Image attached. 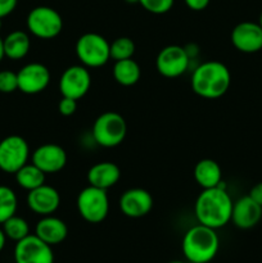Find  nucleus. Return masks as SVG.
<instances>
[{
	"mask_svg": "<svg viewBox=\"0 0 262 263\" xmlns=\"http://www.w3.org/2000/svg\"><path fill=\"white\" fill-rule=\"evenodd\" d=\"M233 205L234 202L226 192L225 185L203 189L195 200V217L200 225L217 230L231 221Z\"/></svg>",
	"mask_w": 262,
	"mask_h": 263,
	"instance_id": "obj_1",
	"label": "nucleus"
},
{
	"mask_svg": "<svg viewBox=\"0 0 262 263\" xmlns=\"http://www.w3.org/2000/svg\"><path fill=\"white\" fill-rule=\"evenodd\" d=\"M231 74L228 67L218 61L203 62L192 74V89L204 99H217L228 92Z\"/></svg>",
	"mask_w": 262,
	"mask_h": 263,
	"instance_id": "obj_2",
	"label": "nucleus"
},
{
	"mask_svg": "<svg viewBox=\"0 0 262 263\" xmlns=\"http://www.w3.org/2000/svg\"><path fill=\"white\" fill-rule=\"evenodd\" d=\"M181 248L189 263H210L217 254L220 239L215 229L198 223L185 233Z\"/></svg>",
	"mask_w": 262,
	"mask_h": 263,
	"instance_id": "obj_3",
	"label": "nucleus"
},
{
	"mask_svg": "<svg viewBox=\"0 0 262 263\" xmlns=\"http://www.w3.org/2000/svg\"><path fill=\"white\" fill-rule=\"evenodd\" d=\"M91 134L98 145L103 148H115L125 140L127 125L120 113L109 110L102 113L94 121Z\"/></svg>",
	"mask_w": 262,
	"mask_h": 263,
	"instance_id": "obj_4",
	"label": "nucleus"
},
{
	"mask_svg": "<svg viewBox=\"0 0 262 263\" xmlns=\"http://www.w3.org/2000/svg\"><path fill=\"white\" fill-rule=\"evenodd\" d=\"M77 58L87 68H98L108 63L110 59V44L104 36L95 32H87L76 41Z\"/></svg>",
	"mask_w": 262,
	"mask_h": 263,
	"instance_id": "obj_5",
	"label": "nucleus"
},
{
	"mask_svg": "<svg viewBox=\"0 0 262 263\" xmlns=\"http://www.w3.org/2000/svg\"><path fill=\"white\" fill-rule=\"evenodd\" d=\"M77 210L86 222L100 223L109 213V198L107 190L89 185L77 197Z\"/></svg>",
	"mask_w": 262,
	"mask_h": 263,
	"instance_id": "obj_6",
	"label": "nucleus"
},
{
	"mask_svg": "<svg viewBox=\"0 0 262 263\" xmlns=\"http://www.w3.org/2000/svg\"><path fill=\"white\" fill-rule=\"evenodd\" d=\"M27 28L35 37L43 40H50L57 37L63 30L62 15L50 7H36L28 13Z\"/></svg>",
	"mask_w": 262,
	"mask_h": 263,
	"instance_id": "obj_7",
	"label": "nucleus"
},
{
	"mask_svg": "<svg viewBox=\"0 0 262 263\" xmlns=\"http://www.w3.org/2000/svg\"><path fill=\"white\" fill-rule=\"evenodd\" d=\"M30 146L20 135H10L0 141V170L5 174H13L28 163Z\"/></svg>",
	"mask_w": 262,
	"mask_h": 263,
	"instance_id": "obj_8",
	"label": "nucleus"
},
{
	"mask_svg": "<svg viewBox=\"0 0 262 263\" xmlns=\"http://www.w3.org/2000/svg\"><path fill=\"white\" fill-rule=\"evenodd\" d=\"M15 263H54V253L51 246L41 240L35 234H30L14 247Z\"/></svg>",
	"mask_w": 262,
	"mask_h": 263,
	"instance_id": "obj_9",
	"label": "nucleus"
},
{
	"mask_svg": "<svg viewBox=\"0 0 262 263\" xmlns=\"http://www.w3.org/2000/svg\"><path fill=\"white\" fill-rule=\"evenodd\" d=\"M190 59L184 46L169 45L161 49L156 59V68L167 79H176L188 71Z\"/></svg>",
	"mask_w": 262,
	"mask_h": 263,
	"instance_id": "obj_10",
	"label": "nucleus"
},
{
	"mask_svg": "<svg viewBox=\"0 0 262 263\" xmlns=\"http://www.w3.org/2000/svg\"><path fill=\"white\" fill-rule=\"evenodd\" d=\"M91 86V74L85 66H71L66 68L59 80L62 97L80 100L87 94Z\"/></svg>",
	"mask_w": 262,
	"mask_h": 263,
	"instance_id": "obj_11",
	"label": "nucleus"
},
{
	"mask_svg": "<svg viewBox=\"0 0 262 263\" xmlns=\"http://www.w3.org/2000/svg\"><path fill=\"white\" fill-rule=\"evenodd\" d=\"M18 90L23 94L35 95L44 91L49 86L51 80L50 71L43 63L32 62L23 66L17 72Z\"/></svg>",
	"mask_w": 262,
	"mask_h": 263,
	"instance_id": "obj_12",
	"label": "nucleus"
},
{
	"mask_svg": "<svg viewBox=\"0 0 262 263\" xmlns=\"http://www.w3.org/2000/svg\"><path fill=\"white\" fill-rule=\"evenodd\" d=\"M31 162L45 175L57 174L66 166L67 153L58 144H43L32 152Z\"/></svg>",
	"mask_w": 262,
	"mask_h": 263,
	"instance_id": "obj_13",
	"label": "nucleus"
},
{
	"mask_svg": "<svg viewBox=\"0 0 262 263\" xmlns=\"http://www.w3.org/2000/svg\"><path fill=\"white\" fill-rule=\"evenodd\" d=\"M231 43L236 50L253 54L262 50V28L256 22H240L231 31Z\"/></svg>",
	"mask_w": 262,
	"mask_h": 263,
	"instance_id": "obj_14",
	"label": "nucleus"
},
{
	"mask_svg": "<svg viewBox=\"0 0 262 263\" xmlns=\"http://www.w3.org/2000/svg\"><path fill=\"white\" fill-rule=\"evenodd\" d=\"M118 204L126 217L140 218L148 215L153 208V197L148 190L133 187L122 193Z\"/></svg>",
	"mask_w": 262,
	"mask_h": 263,
	"instance_id": "obj_15",
	"label": "nucleus"
},
{
	"mask_svg": "<svg viewBox=\"0 0 262 263\" xmlns=\"http://www.w3.org/2000/svg\"><path fill=\"white\" fill-rule=\"evenodd\" d=\"M27 205L33 213L41 217L50 216L61 205V195L55 187L44 184L28 192Z\"/></svg>",
	"mask_w": 262,
	"mask_h": 263,
	"instance_id": "obj_16",
	"label": "nucleus"
},
{
	"mask_svg": "<svg viewBox=\"0 0 262 263\" xmlns=\"http://www.w3.org/2000/svg\"><path fill=\"white\" fill-rule=\"evenodd\" d=\"M262 218V207L257 204L249 195L239 198L234 202L231 222L241 230L254 228Z\"/></svg>",
	"mask_w": 262,
	"mask_h": 263,
	"instance_id": "obj_17",
	"label": "nucleus"
},
{
	"mask_svg": "<svg viewBox=\"0 0 262 263\" xmlns=\"http://www.w3.org/2000/svg\"><path fill=\"white\" fill-rule=\"evenodd\" d=\"M35 235L49 246H57L66 240L68 228L66 222L53 215L44 216L35 226Z\"/></svg>",
	"mask_w": 262,
	"mask_h": 263,
	"instance_id": "obj_18",
	"label": "nucleus"
},
{
	"mask_svg": "<svg viewBox=\"0 0 262 263\" xmlns=\"http://www.w3.org/2000/svg\"><path fill=\"white\" fill-rule=\"evenodd\" d=\"M121 177V170L113 162H99L91 166L87 171V182L89 185L100 189L108 190L115 186Z\"/></svg>",
	"mask_w": 262,
	"mask_h": 263,
	"instance_id": "obj_19",
	"label": "nucleus"
},
{
	"mask_svg": "<svg viewBox=\"0 0 262 263\" xmlns=\"http://www.w3.org/2000/svg\"><path fill=\"white\" fill-rule=\"evenodd\" d=\"M194 179L202 189L220 186L222 184V171L220 164L210 158L200 159L194 167Z\"/></svg>",
	"mask_w": 262,
	"mask_h": 263,
	"instance_id": "obj_20",
	"label": "nucleus"
},
{
	"mask_svg": "<svg viewBox=\"0 0 262 263\" xmlns=\"http://www.w3.org/2000/svg\"><path fill=\"white\" fill-rule=\"evenodd\" d=\"M4 55L12 61H20L28 54L31 48L30 36L25 31H12L3 39Z\"/></svg>",
	"mask_w": 262,
	"mask_h": 263,
	"instance_id": "obj_21",
	"label": "nucleus"
},
{
	"mask_svg": "<svg viewBox=\"0 0 262 263\" xmlns=\"http://www.w3.org/2000/svg\"><path fill=\"white\" fill-rule=\"evenodd\" d=\"M140 66L133 58L115 62L113 77H115L117 84L122 85V86H133L140 80Z\"/></svg>",
	"mask_w": 262,
	"mask_h": 263,
	"instance_id": "obj_22",
	"label": "nucleus"
},
{
	"mask_svg": "<svg viewBox=\"0 0 262 263\" xmlns=\"http://www.w3.org/2000/svg\"><path fill=\"white\" fill-rule=\"evenodd\" d=\"M15 181L20 185L22 189L30 190L36 189V187L41 186L45 184V176L46 175L39 168L38 166L31 162V163H26L22 168L18 170L15 172Z\"/></svg>",
	"mask_w": 262,
	"mask_h": 263,
	"instance_id": "obj_23",
	"label": "nucleus"
},
{
	"mask_svg": "<svg viewBox=\"0 0 262 263\" xmlns=\"http://www.w3.org/2000/svg\"><path fill=\"white\" fill-rule=\"evenodd\" d=\"M2 229L4 231L7 239H10V240L15 241V243L30 235V226H28V222L25 218L20 217L17 215L8 218L3 223Z\"/></svg>",
	"mask_w": 262,
	"mask_h": 263,
	"instance_id": "obj_24",
	"label": "nucleus"
},
{
	"mask_svg": "<svg viewBox=\"0 0 262 263\" xmlns=\"http://www.w3.org/2000/svg\"><path fill=\"white\" fill-rule=\"evenodd\" d=\"M17 208L18 199L14 190L5 185H0V225L14 216Z\"/></svg>",
	"mask_w": 262,
	"mask_h": 263,
	"instance_id": "obj_25",
	"label": "nucleus"
},
{
	"mask_svg": "<svg viewBox=\"0 0 262 263\" xmlns=\"http://www.w3.org/2000/svg\"><path fill=\"white\" fill-rule=\"evenodd\" d=\"M135 54V43L130 37H117L110 43V58L115 62L133 58Z\"/></svg>",
	"mask_w": 262,
	"mask_h": 263,
	"instance_id": "obj_26",
	"label": "nucleus"
},
{
	"mask_svg": "<svg viewBox=\"0 0 262 263\" xmlns=\"http://www.w3.org/2000/svg\"><path fill=\"white\" fill-rule=\"evenodd\" d=\"M175 0H139V4L153 14H164L174 7Z\"/></svg>",
	"mask_w": 262,
	"mask_h": 263,
	"instance_id": "obj_27",
	"label": "nucleus"
},
{
	"mask_svg": "<svg viewBox=\"0 0 262 263\" xmlns=\"http://www.w3.org/2000/svg\"><path fill=\"white\" fill-rule=\"evenodd\" d=\"M18 90V77L17 73L13 71H0V92L3 94H10Z\"/></svg>",
	"mask_w": 262,
	"mask_h": 263,
	"instance_id": "obj_28",
	"label": "nucleus"
},
{
	"mask_svg": "<svg viewBox=\"0 0 262 263\" xmlns=\"http://www.w3.org/2000/svg\"><path fill=\"white\" fill-rule=\"evenodd\" d=\"M77 109V100L72 99V98L62 97V99L58 103V110L62 116L64 117H69L73 115Z\"/></svg>",
	"mask_w": 262,
	"mask_h": 263,
	"instance_id": "obj_29",
	"label": "nucleus"
},
{
	"mask_svg": "<svg viewBox=\"0 0 262 263\" xmlns=\"http://www.w3.org/2000/svg\"><path fill=\"white\" fill-rule=\"evenodd\" d=\"M18 0H0V18L9 15L15 9Z\"/></svg>",
	"mask_w": 262,
	"mask_h": 263,
	"instance_id": "obj_30",
	"label": "nucleus"
},
{
	"mask_svg": "<svg viewBox=\"0 0 262 263\" xmlns=\"http://www.w3.org/2000/svg\"><path fill=\"white\" fill-rule=\"evenodd\" d=\"M184 2L189 9L195 10V12H200V10L205 9L210 4V0H184Z\"/></svg>",
	"mask_w": 262,
	"mask_h": 263,
	"instance_id": "obj_31",
	"label": "nucleus"
},
{
	"mask_svg": "<svg viewBox=\"0 0 262 263\" xmlns=\"http://www.w3.org/2000/svg\"><path fill=\"white\" fill-rule=\"evenodd\" d=\"M248 195L257 203V204H259L262 207V182H258V184L254 185Z\"/></svg>",
	"mask_w": 262,
	"mask_h": 263,
	"instance_id": "obj_32",
	"label": "nucleus"
},
{
	"mask_svg": "<svg viewBox=\"0 0 262 263\" xmlns=\"http://www.w3.org/2000/svg\"><path fill=\"white\" fill-rule=\"evenodd\" d=\"M184 48H185V51H186V54H188V57H189L190 61L197 58L198 53H199V49H198V46L195 45V44H189V45L184 46Z\"/></svg>",
	"mask_w": 262,
	"mask_h": 263,
	"instance_id": "obj_33",
	"label": "nucleus"
},
{
	"mask_svg": "<svg viewBox=\"0 0 262 263\" xmlns=\"http://www.w3.org/2000/svg\"><path fill=\"white\" fill-rule=\"evenodd\" d=\"M5 244H7V236H5L4 231H3V229L0 228V252L4 249Z\"/></svg>",
	"mask_w": 262,
	"mask_h": 263,
	"instance_id": "obj_34",
	"label": "nucleus"
},
{
	"mask_svg": "<svg viewBox=\"0 0 262 263\" xmlns=\"http://www.w3.org/2000/svg\"><path fill=\"white\" fill-rule=\"evenodd\" d=\"M4 46H3V39L0 37V62L3 61V58H4Z\"/></svg>",
	"mask_w": 262,
	"mask_h": 263,
	"instance_id": "obj_35",
	"label": "nucleus"
},
{
	"mask_svg": "<svg viewBox=\"0 0 262 263\" xmlns=\"http://www.w3.org/2000/svg\"><path fill=\"white\" fill-rule=\"evenodd\" d=\"M125 2L128 4H136V3H139V0H125Z\"/></svg>",
	"mask_w": 262,
	"mask_h": 263,
	"instance_id": "obj_36",
	"label": "nucleus"
},
{
	"mask_svg": "<svg viewBox=\"0 0 262 263\" xmlns=\"http://www.w3.org/2000/svg\"><path fill=\"white\" fill-rule=\"evenodd\" d=\"M257 23H258V25H259V26H261V28H262V12H261V14H259V18H258V22H257Z\"/></svg>",
	"mask_w": 262,
	"mask_h": 263,
	"instance_id": "obj_37",
	"label": "nucleus"
},
{
	"mask_svg": "<svg viewBox=\"0 0 262 263\" xmlns=\"http://www.w3.org/2000/svg\"><path fill=\"white\" fill-rule=\"evenodd\" d=\"M169 263H185V262H182V261H171V262H169Z\"/></svg>",
	"mask_w": 262,
	"mask_h": 263,
	"instance_id": "obj_38",
	"label": "nucleus"
},
{
	"mask_svg": "<svg viewBox=\"0 0 262 263\" xmlns=\"http://www.w3.org/2000/svg\"><path fill=\"white\" fill-rule=\"evenodd\" d=\"M2 26H3V18H0V30H2Z\"/></svg>",
	"mask_w": 262,
	"mask_h": 263,
	"instance_id": "obj_39",
	"label": "nucleus"
}]
</instances>
